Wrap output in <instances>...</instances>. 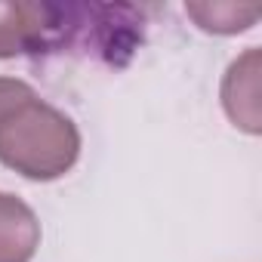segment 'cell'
<instances>
[{
	"label": "cell",
	"instance_id": "1",
	"mask_svg": "<svg viewBox=\"0 0 262 262\" xmlns=\"http://www.w3.org/2000/svg\"><path fill=\"white\" fill-rule=\"evenodd\" d=\"M80 158L77 123L25 80L0 77V164L31 182L62 179Z\"/></svg>",
	"mask_w": 262,
	"mask_h": 262
},
{
	"label": "cell",
	"instance_id": "2",
	"mask_svg": "<svg viewBox=\"0 0 262 262\" xmlns=\"http://www.w3.org/2000/svg\"><path fill=\"white\" fill-rule=\"evenodd\" d=\"M59 4L34 0H0V59L56 50Z\"/></svg>",
	"mask_w": 262,
	"mask_h": 262
},
{
	"label": "cell",
	"instance_id": "3",
	"mask_svg": "<svg viewBox=\"0 0 262 262\" xmlns=\"http://www.w3.org/2000/svg\"><path fill=\"white\" fill-rule=\"evenodd\" d=\"M259 62L262 53L250 47L244 56H237L225 77H222V108L228 120L244 129V133L256 136L262 133V111H259Z\"/></svg>",
	"mask_w": 262,
	"mask_h": 262
},
{
	"label": "cell",
	"instance_id": "4",
	"mask_svg": "<svg viewBox=\"0 0 262 262\" xmlns=\"http://www.w3.org/2000/svg\"><path fill=\"white\" fill-rule=\"evenodd\" d=\"M40 247V219L16 194L0 191V262H31Z\"/></svg>",
	"mask_w": 262,
	"mask_h": 262
},
{
	"label": "cell",
	"instance_id": "5",
	"mask_svg": "<svg viewBox=\"0 0 262 262\" xmlns=\"http://www.w3.org/2000/svg\"><path fill=\"white\" fill-rule=\"evenodd\" d=\"M185 13L207 34H237L253 28V22L259 19V7L241 4H185Z\"/></svg>",
	"mask_w": 262,
	"mask_h": 262
}]
</instances>
